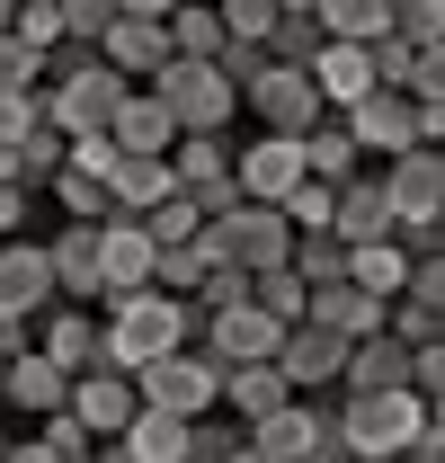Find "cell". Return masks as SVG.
Wrapping results in <instances>:
<instances>
[{
	"instance_id": "obj_11",
	"label": "cell",
	"mask_w": 445,
	"mask_h": 463,
	"mask_svg": "<svg viewBox=\"0 0 445 463\" xmlns=\"http://www.w3.org/2000/svg\"><path fill=\"white\" fill-rule=\"evenodd\" d=\"M338 125H347L356 161H365V152H383V170L401 161V152H428V143H419V108H410V99H392V90H374V99H356V108L338 116Z\"/></svg>"
},
{
	"instance_id": "obj_1",
	"label": "cell",
	"mask_w": 445,
	"mask_h": 463,
	"mask_svg": "<svg viewBox=\"0 0 445 463\" xmlns=\"http://www.w3.org/2000/svg\"><path fill=\"white\" fill-rule=\"evenodd\" d=\"M401 455H445V419L419 392H338V463H401Z\"/></svg>"
},
{
	"instance_id": "obj_32",
	"label": "cell",
	"mask_w": 445,
	"mask_h": 463,
	"mask_svg": "<svg viewBox=\"0 0 445 463\" xmlns=\"http://www.w3.org/2000/svg\"><path fill=\"white\" fill-rule=\"evenodd\" d=\"M250 303H259V312H268V321H277V330H294V321H303V303H312V294L294 286V268H268V277H250Z\"/></svg>"
},
{
	"instance_id": "obj_26",
	"label": "cell",
	"mask_w": 445,
	"mask_h": 463,
	"mask_svg": "<svg viewBox=\"0 0 445 463\" xmlns=\"http://www.w3.org/2000/svg\"><path fill=\"white\" fill-rule=\"evenodd\" d=\"M169 62H214L222 54V18L205 9V0H169Z\"/></svg>"
},
{
	"instance_id": "obj_41",
	"label": "cell",
	"mask_w": 445,
	"mask_h": 463,
	"mask_svg": "<svg viewBox=\"0 0 445 463\" xmlns=\"http://www.w3.org/2000/svg\"><path fill=\"white\" fill-rule=\"evenodd\" d=\"M80 463H90V455H80Z\"/></svg>"
},
{
	"instance_id": "obj_18",
	"label": "cell",
	"mask_w": 445,
	"mask_h": 463,
	"mask_svg": "<svg viewBox=\"0 0 445 463\" xmlns=\"http://www.w3.org/2000/svg\"><path fill=\"white\" fill-rule=\"evenodd\" d=\"M108 143H116V161H169L178 125H169V108L152 90H125V108L108 116Z\"/></svg>"
},
{
	"instance_id": "obj_27",
	"label": "cell",
	"mask_w": 445,
	"mask_h": 463,
	"mask_svg": "<svg viewBox=\"0 0 445 463\" xmlns=\"http://www.w3.org/2000/svg\"><path fill=\"white\" fill-rule=\"evenodd\" d=\"M134 463H178V446H187V419H161V410H134V428L116 437Z\"/></svg>"
},
{
	"instance_id": "obj_16",
	"label": "cell",
	"mask_w": 445,
	"mask_h": 463,
	"mask_svg": "<svg viewBox=\"0 0 445 463\" xmlns=\"http://www.w3.org/2000/svg\"><path fill=\"white\" fill-rule=\"evenodd\" d=\"M45 268H54V303L99 312V223H62L45 241Z\"/></svg>"
},
{
	"instance_id": "obj_3",
	"label": "cell",
	"mask_w": 445,
	"mask_h": 463,
	"mask_svg": "<svg viewBox=\"0 0 445 463\" xmlns=\"http://www.w3.org/2000/svg\"><path fill=\"white\" fill-rule=\"evenodd\" d=\"M241 463H338V392L250 419L241 428Z\"/></svg>"
},
{
	"instance_id": "obj_12",
	"label": "cell",
	"mask_w": 445,
	"mask_h": 463,
	"mask_svg": "<svg viewBox=\"0 0 445 463\" xmlns=\"http://www.w3.org/2000/svg\"><path fill=\"white\" fill-rule=\"evenodd\" d=\"M54 312V268H45V241H0V321H45Z\"/></svg>"
},
{
	"instance_id": "obj_38",
	"label": "cell",
	"mask_w": 445,
	"mask_h": 463,
	"mask_svg": "<svg viewBox=\"0 0 445 463\" xmlns=\"http://www.w3.org/2000/svg\"><path fill=\"white\" fill-rule=\"evenodd\" d=\"M27 223H36V196L27 187H0V241H27Z\"/></svg>"
},
{
	"instance_id": "obj_24",
	"label": "cell",
	"mask_w": 445,
	"mask_h": 463,
	"mask_svg": "<svg viewBox=\"0 0 445 463\" xmlns=\"http://www.w3.org/2000/svg\"><path fill=\"white\" fill-rule=\"evenodd\" d=\"M312 54H321V0H277V18H268V62L303 71Z\"/></svg>"
},
{
	"instance_id": "obj_22",
	"label": "cell",
	"mask_w": 445,
	"mask_h": 463,
	"mask_svg": "<svg viewBox=\"0 0 445 463\" xmlns=\"http://www.w3.org/2000/svg\"><path fill=\"white\" fill-rule=\"evenodd\" d=\"M222 178H232V143H222V134H178V143H169V187H178V196H205Z\"/></svg>"
},
{
	"instance_id": "obj_15",
	"label": "cell",
	"mask_w": 445,
	"mask_h": 463,
	"mask_svg": "<svg viewBox=\"0 0 445 463\" xmlns=\"http://www.w3.org/2000/svg\"><path fill=\"white\" fill-rule=\"evenodd\" d=\"M27 347H36L54 374H71V383H80V374H99V312H71V303H54V312L27 330Z\"/></svg>"
},
{
	"instance_id": "obj_30",
	"label": "cell",
	"mask_w": 445,
	"mask_h": 463,
	"mask_svg": "<svg viewBox=\"0 0 445 463\" xmlns=\"http://www.w3.org/2000/svg\"><path fill=\"white\" fill-rule=\"evenodd\" d=\"M196 232H205V214H196V196H161V205L143 214V241H152V250H187Z\"/></svg>"
},
{
	"instance_id": "obj_8",
	"label": "cell",
	"mask_w": 445,
	"mask_h": 463,
	"mask_svg": "<svg viewBox=\"0 0 445 463\" xmlns=\"http://www.w3.org/2000/svg\"><path fill=\"white\" fill-rule=\"evenodd\" d=\"M338 374H347V339L312 330V321H294V330L277 339V383L294 392V402H321V392H338Z\"/></svg>"
},
{
	"instance_id": "obj_25",
	"label": "cell",
	"mask_w": 445,
	"mask_h": 463,
	"mask_svg": "<svg viewBox=\"0 0 445 463\" xmlns=\"http://www.w3.org/2000/svg\"><path fill=\"white\" fill-rule=\"evenodd\" d=\"M356 170H365V161H356L347 125H338V116H321V125L303 134V178H312V187H347Z\"/></svg>"
},
{
	"instance_id": "obj_2",
	"label": "cell",
	"mask_w": 445,
	"mask_h": 463,
	"mask_svg": "<svg viewBox=\"0 0 445 463\" xmlns=\"http://www.w3.org/2000/svg\"><path fill=\"white\" fill-rule=\"evenodd\" d=\"M178 347H196V312L178 294H116L99 303V365L108 374H143Z\"/></svg>"
},
{
	"instance_id": "obj_4",
	"label": "cell",
	"mask_w": 445,
	"mask_h": 463,
	"mask_svg": "<svg viewBox=\"0 0 445 463\" xmlns=\"http://www.w3.org/2000/svg\"><path fill=\"white\" fill-rule=\"evenodd\" d=\"M134 402L161 410V419H214L222 365L205 356V347H178V356H161V365H143V374H134Z\"/></svg>"
},
{
	"instance_id": "obj_14",
	"label": "cell",
	"mask_w": 445,
	"mask_h": 463,
	"mask_svg": "<svg viewBox=\"0 0 445 463\" xmlns=\"http://www.w3.org/2000/svg\"><path fill=\"white\" fill-rule=\"evenodd\" d=\"M152 241H143V223H125V214H108L99 223V303H116V294H152Z\"/></svg>"
},
{
	"instance_id": "obj_35",
	"label": "cell",
	"mask_w": 445,
	"mask_h": 463,
	"mask_svg": "<svg viewBox=\"0 0 445 463\" xmlns=\"http://www.w3.org/2000/svg\"><path fill=\"white\" fill-rule=\"evenodd\" d=\"M27 90H45V62L27 54L18 36H0V99H27Z\"/></svg>"
},
{
	"instance_id": "obj_40",
	"label": "cell",
	"mask_w": 445,
	"mask_h": 463,
	"mask_svg": "<svg viewBox=\"0 0 445 463\" xmlns=\"http://www.w3.org/2000/svg\"><path fill=\"white\" fill-rule=\"evenodd\" d=\"M401 463H445V455H401Z\"/></svg>"
},
{
	"instance_id": "obj_37",
	"label": "cell",
	"mask_w": 445,
	"mask_h": 463,
	"mask_svg": "<svg viewBox=\"0 0 445 463\" xmlns=\"http://www.w3.org/2000/svg\"><path fill=\"white\" fill-rule=\"evenodd\" d=\"M36 437H45V446H54L62 463H80V455H90V437H80V419H71V410H54V419H36Z\"/></svg>"
},
{
	"instance_id": "obj_13",
	"label": "cell",
	"mask_w": 445,
	"mask_h": 463,
	"mask_svg": "<svg viewBox=\"0 0 445 463\" xmlns=\"http://www.w3.org/2000/svg\"><path fill=\"white\" fill-rule=\"evenodd\" d=\"M71 419H80V437H90V446H116V437H125V428H134V374H108V365H99V374H80V383H71Z\"/></svg>"
},
{
	"instance_id": "obj_20",
	"label": "cell",
	"mask_w": 445,
	"mask_h": 463,
	"mask_svg": "<svg viewBox=\"0 0 445 463\" xmlns=\"http://www.w3.org/2000/svg\"><path fill=\"white\" fill-rule=\"evenodd\" d=\"M338 392H347V402H356V392H410V347L392 339V330H383V339H356Z\"/></svg>"
},
{
	"instance_id": "obj_9",
	"label": "cell",
	"mask_w": 445,
	"mask_h": 463,
	"mask_svg": "<svg viewBox=\"0 0 445 463\" xmlns=\"http://www.w3.org/2000/svg\"><path fill=\"white\" fill-rule=\"evenodd\" d=\"M383 178V214H392V232H419V223H445V161L437 152H401L392 170H374Z\"/></svg>"
},
{
	"instance_id": "obj_6",
	"label": "cell",
	"mask_w": 445,
	"mask_h": 463,
	"mask_svg": "<svg viewBox=\"0 0 445 463\" xmlns=\"http://www.w3.org/2000/svg\"><path fill=\"white\" fill-rule=\"evenodd\" d=\"M169 0H116V18H108V36H99V62H108L125 90H143L152 71L169 62Z\"/></svg>"
},
{
	"instance_id": "obj_36",
	"label": "cell",
	"mask_w": 445,
	"mask_h": 463,
	"mask_svg": "<svg viewBox=\"0 0 445 463\" xmlns=\"http://www.w3.org/2000/svg\"><path fill=\"white\" fill-rule=\"evenodd\" d=\"M27 134H45V99H36V90H27V99H0V143L18 152Z\"/></svg>"
},
{
	"instance_id": "obj_29",
	"label": "cell",
	"mask_w": 445,
	"mask_h": 463,
	"mask_svg": "<svg viewBox=\"0 0 445 463\" xmlns=\"http://www.w3.org/2000/svg\"><path fill=\"white\" fill-rule=\"evenodd\" d=\"M285 268H294V286H303V294L347 286V250H338L330 232H321V241H294V259H285Z\"/></svg>"
},
{
	"instance_id": "obj_23",
	"label": "cell",
	"mask_w": 445,
	"mask_h": 463,
	"mask_svg": "<svg viewBox=\"0 0 445 463\" xmlns=\"http://www.w3.org/2000/svg\"><path fill=\"white\" fill-rule=\"evenodd\" d=\"M294 402V392H285L277 383V365H232V374H222V419H232V428H250V419H268V410H285Z\"/></svg>"
},
{
	"instance_id": "obj_17",
	"label": "cell",
	"mask_w": 445,
	"mask_h": 463,
	"mask_svg": "<svg viewBox=\"0 0 445 463\" xmlns=\"http://www.w3.org/2000/svg\"><path fill=\"white\" fill-rule=\"evenodd\" d=\"M330 241H338V250H374V241H392L383 178H374V170H356L347 187H330Z\"/></svg>"
},
{
	"instance_id": "obj_19",
	"label": "cell",
	"mask_w": 445,
	"mask_h": 463,
	"mask_svg": "<svg viewBox=\"0 0 445 463\" xmlns=\"http://www.w3.org/2000/svg\"><path fill=\"white\" fill-rule=\"evenodd\" d=\"M303 71H312V90H321V116H347L356 99H374V62L356 54V45H321Z\"/></svg>"
},
{
	"instance_id": "obj_28",
	"label": "cell",
	"mask_w": 445,
	"mask_h": 463,
	"mask_svg": "<svg viewBox=\"0 0 445 463\" xmlns=\"http://www.w3.org/2000/svg\"><path fill=\"white\" fill-rule=\"evenodd\" d=\"M392 45L437 54V45H445V0H392Z\"/></svg>"
},
{
	"instance_id": "obj_34",
	"label": "cell",
	"mask_w": 445,
	"mask_h": 463,
	"mask_svg": "<svg viewBox=\"0 0 445 463\" xmlns=\"http://www.w3.org/2000/svg\"><path fill=\"white\" fill-rule=\"evenodd\" d=\"M45 196L62 205V223H108V187H99V178H80V170H54Z\"/></svg>"
},
{
	"instance_id": "obj_21",
	"label": "cell",
	"mask_w": 445,
	"mask_h": 463,
	"mask_svg": "<svg viewBox=\"0 0 445 463\" xmlns=\"http://www.w3.org/2000/svg\"><path fill=\"white\" fill-rule=\"evenodd\" d=\"M0 402H9V410H27V419H54V410L71 402V374H54V365L27 347L18 365H0Z\"/></svg>"
},
{
	"instance_id": "obj_39",
	"label": "cell",
	"mask_w": 445,
	"mask_h": 463,
	"mask_svg": "<svg viewBox=\"0 0 445 463\" xmlns=\"http://www.w3.org/2000/svg\"><path fill=\"white\" fill-rule=\"evenodd\" d=\"M90 463H134V455H125V446H90Z\"/></svg>"
},
{
	"instance_id": "obj_10",
	"label": "cell",
	"mask_w": 445,
	"mask_h": 463,
	"mask_svg": "<svg viewBox=\"0 0 445 463\" xmlns=\"http://www.w3.org/2000/svg\"><path fill=\"white\" fill-rule=\"evenodd\" d=\"M241 108L259 116V134H312V125H321V90H312V71L268 62V71L250 80V99H241Z\"/></svg>"
},
{
	"instance_id": "obj_7",
	"label": "cell",
	"mask_w": 445,
	"mask_h": 463,
	"mask_svg": "<svg viewBox=\"0 0 445 463\" xmlns=\"http://www.w3.org/2000/svg\"><path fill=\"white\" fill-rule=\"evenodd\" d=\"M294 187H303V134H250V143H232V196L241 205L277 214Z\"/></svg>"
},
{
	"instance_id": "obj_31",
	"label": "cell",
	"mask_w": 445,
	"mask_h": 463,
	"mask_svg": "<svg viewBox=\"0 0 445 463\" xmlns=\"http://www.w3.org/2000/svg\"><path fill=\"white\" fill-rule=\"evenodd\" d=\"M9 36L45 62V54L62 45V0H18V9H9Z\"/></svg>"
},
{
	"instance_id": "obj_5",
	"label": "cell",
	"mask_w": 445,
	"mask_h": 463,
	"mask_svg": "<svg viewBox=\"0 0 445 463\" xmlns=\"http://www.w3.org/2000/svg\"><path fill=\"white\" fill-rule=\"evenodd\" d=\"M143 90L169 108V125H178V134H232V116H241V99L222 90L214 62H161Z\"/></svg>"
},
{
	"instance_id": "obj_33",
	"label": "cell",
	"mask_w": 445,
	"mask_h": 463,
	"mask_svg": "<svg viewBox=\"0 0 445 463\" xmlns=\"http://www.w3.org/2000/svg\"><path fill=\"white\" fill-rule=\"evenodd\" d=\"M178 463H241V428L232 419H187V446H178Z\"/></svg>"
}]
</instances>
